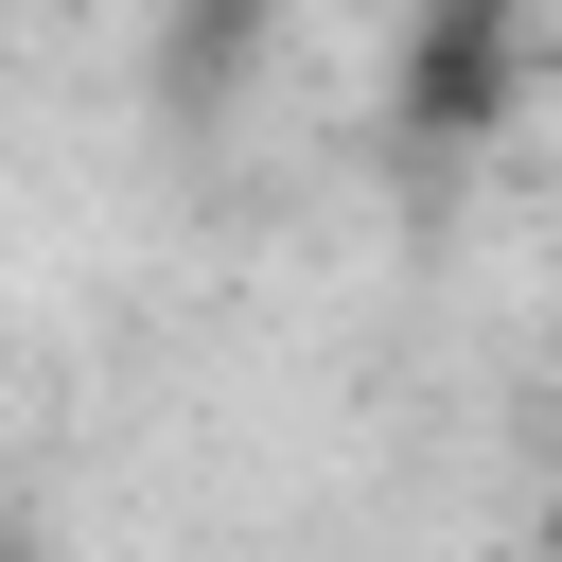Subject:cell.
<instances>
[{"label": "cell", "instance_id": "obj_1", "mask_svg": "<svg viewBox=\"0 0 562 562\" xmlns=\"http://www.w3.org/2000/svg\"><path fill=\"white\" fill-rule=\"evenodd\" d=\"M509 35H527V0H422V70H404V88H422V123H439V140H474V123H492Z\"/></svg>", "mask_w": 562, "mask_h": 562}]
</instances>
